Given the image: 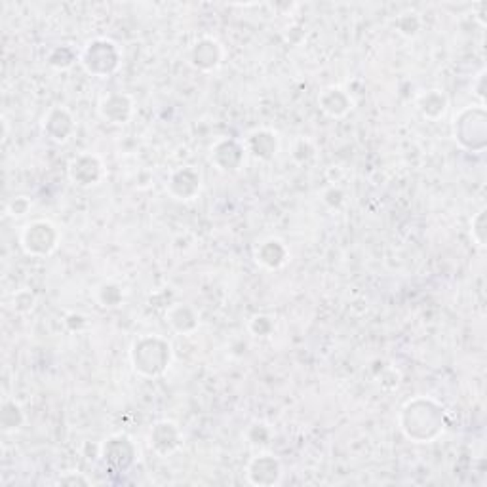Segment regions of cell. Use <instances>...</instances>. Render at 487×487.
<instances>
[{
  "mask_svg": "<svg viewBox=\"0 0 487 487\" xmlns=\"http://www.w3.org/2000/svg\"><path fill=\"white\" fill-rule=\"evenodd\" d=\"M58 231L50 221H33L23 226L22 231V247L25 254L42 257L50 255L58 247Z\"/></svg>",
  "mask_w": 487,
  "mask_h": 487,
  "instance_id": "1",
  "label": "cell"
},
{
  "mask_svg": "<svg viewBox=\"0 0 487 487\" xmlns=\"http://www.w3.org/2000/svg\"><path fill=\"white\" fill-rule=\"evenodd\" d=\"M27 210H29V202H27V198L25 197L14 198V200L10 202V206H8V211H10L12 217H22V215L27 213Z\"/></svg>",
  "mask_w": 487,
  "mask_h": 487,
  "instance_id": "4",
  "label": "cell"
},
{
  "mask_svg": "<svg viewBox=\"0 0 487 487\" xmlns=\"http://www.w3.org/2000/svg\"><path fill=\"white\" fill-rule=\"evenodd\" d=\"M35 306V295L31 291L23 290L14 293V299H12V308L15 313H27Z\"/></svg>",
  "mask_w": 487,
  "mask_h": 487,
  "instance_id": "3",
  "label": "cell"
},
{
  "mask_svg": "<svg viewBox=\"0 0 487 487\" xmlns=\"http://www.w3.org/2000/svg\"><path fill=\"white\" fill-rule=\"evenodd\" d=\"M247 476L254 484H278L282 478V466L274 455H257L247 466Z\"/></svg>",
  "mask_w": 487,
  "mask_h": 487,
  "instance_id": "2",
  "label": "cell"
}]
</instances>
